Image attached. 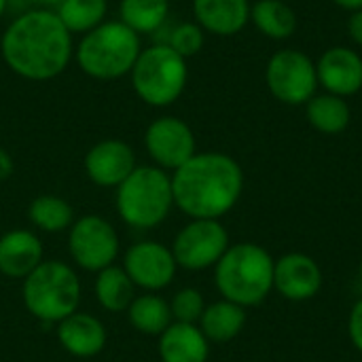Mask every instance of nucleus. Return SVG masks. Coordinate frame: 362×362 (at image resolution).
Listing matches in <instances>:
<instances>
[{"label": "nucleus", "mask_w": 362, "mask_h": 362, "mask_svg": "<svg viewBox=\"0 0 362 362\" xmlns=\"http://www.w3.org/2000/svg\"><path fill=\"white\" fill-rule=\"evenodd\" d=\"M0 51L4 64L28 81L55 78L74 55L72 34L49 8H32L15 17L2 34Z\"/></svg>", "instance_id": "f257e3e1"}, {"label": "nucleus", "mask_w": 362, "mask_h": 362, "mask_svg": "<svg viewBox=\"0 0 362 362\" xmlns=\"http://www.w3.org/2000/svg\"><path fill=\"white\" fill-rule=\"evenodd\" d=\"M244 172L225 153H195L172 174L174 206L191 218H221L240 199Z\"/></svg>", "instance_id": "f03ea898"}, {"label": "nucleus", "mask_w": 362, "mask_h": 362, "mask_svg": "<svg viewBox=\"0 0 362 362\" xmlns=\"http://www.w3.org/2000/svg\"><path fill=\"white\" fill-rule=\"evenodd\" d=\"M276 261L259 244L229 246L214 265V280L218 293L242 308L259 305L274 288Z\"/></svg>", "instance_id": "7ed1b4c3"}, {"label": "nucleus", "mask_w": 362, "mask_h": 362, "mask_svg": "<svg viewBox=\"0 0 362 362\" xmlns=\"http://www.w3.org/2000/svg\"><path fill=\"white\" fill-rule=\"evenodd\" d=\"M140 51V36L119 19L104 21L83 34L74 49V59L87 76L112 81L132 72Z\"/></svg>", "instance_id": "20e7f679"}, {"label": "nucleus", "mask_w": 362, "mask_h": 362, "mask_svg": "<svg viewBox=\"0 0 362 362\" xmlns=\"http://www.w3.org/2000/svg\"><path fill=\"white\" fill-rule=\"evenodd\" d=\"M25 310L40 322L57 325L78 312L81 280L64 261H42L21 286Z\"/></svg>", "instance_id": "39448f33"}, {"label": "nucleus", "mask_w": 362, "mask_h": 362, "mask_svg": "<svg viewBox=\"0 0 362 362\" xmlns=\"http://www.w3.org/2000/svg\"><path fill=\"white\" fill-rule=\"evenodd\" d=\"M172 208V176L157 165H136V170L117 187L119 216L134 229H153L161 225Z\"/></svg>", "instance_id": "423d86ee"}, {"label": "nucleus", "mask_w": 362, "mask_h": 362, "mask_svg": "<svg viewBox=\"0 0 362 362\" xmlns=\"http://www.w3.org/2000/svg\"><path fill=\"white\" fill-rule=\"evenodd\" d=\"M132 87L136 95L155 108L174 104L189 81V66L170 45H153L142 49L132 68Z\"/></svg>", "instance_id": "0eeeda50"}, {"label": "nucleus", "mask_w": 362, "mask_h": 362, "mask_svg": "<svg viewBox=\"0 0 362 362\" xmlns=\"http://www.w3.org/2000/svg\"><path fill=\"white\" fill-rule=\"evenodd\" d=\"M269 93L286 106H305L318 91L316 62L299 49L276 51L265 66Z\"/></svg>", "instance_id": "6e6552de"}, {"label": "nucleus", "mask_w": 362, "mask_h": 362, "mask_svg": "<svg viewBox=\"0 0 362 362\" xmlns=\"http://www.w3.org/2000/svg\"><path fill=\"white\" fill-rule=\"evenodd\" d=\"M119 233L106 218L87 214L72 223L68 233V250L72 261L87 272H102L115 265L119 257Z\"/></svg>", "instance_id": "1a4fd4ad"}, {"label": "nucleus", "mask_w": 362, "mask_h": 362, "mask_svg": "<svg viewBox=\"0 0 362 362\" xmlns=\"http://www.w3.org/2000/svg\"><path fill=\"white\" fill-rule=\"evenodd\" d=\"M229 248V233L216 218H193L185 225L172 244L178 267L202 272L221 261Z\"/></svg>", "instance_id": "9d476101"}, {"label": "nucleus", "mask_w": 362, "mask_h": 362, "mask_svg": "<svg viewBox=\"0 0 362 362\" xmlns=\"http://www.w3.org/2000/svg\"><path fill=\"white\" fill-rule=\"evenodd\" d=\"M144 146L148 157L161 170H178L195 153V134L187 121L178 117H159L144 132Z\"/></svg>", "instance_id": "9b49d317"}, {"label": "nucleus", "mask_w": 362, "mask_h": 362, "mask_svg": "<svg viewBox=\"0 0 362 362\" xmlns=\"http://www.w3.org/2000/svg\"><path fill=\"white\" fill-rule=\"evenodd\" d=\"M123 269L127 272L136 288L157 293L172 284L178 265L172 255V248L161 242L142 240L129 246V250L125 252Z\"/></svg>", "instance_id": "f8f14e48"}, {"label": "nucleus", "mask_w": 362, "mask_h": 362, "mask_svg": "<svg viewBox=\"0 0 362 362\" xmlns=\"http://www.w3.org/2000/svg\"><path fill=\"white\" fill-rule=\"evenodd\" d=\"M316 72L325 93L350 98L362 89V55L356 49L344 45L327 49L316 62Z\"/></svg>", "instance_id": "ddd939ff"}, {"label": "nucleus", "mask_w": 362, "mask_h": 362, "mask_svg": "<svg viewBox=\"0 0 362 362\" xmlns=\"http://www.w3.org/2000/svg\"><path fill=\"white\" fill-rule=\"evenodd\" d=\"M136 170L134 148L123 140H102L85 155V172L98 187L117 189Z\"/></svg>", "instance_id": "4468645a"}, {"label": "nucleus", "mask_w": 362, "mask_h": 362, "mask_svg": "<svg viewBox=\"0 0 362 362\" xmlns=\"http://www.w3.org/2000/svg\"><path fill=\"white\" fill-rule=\"evenodd\" d=\"M274 286L282 297L291 301H308L318 295L322 286V272L312 257L291 252L276 263Z\"/></svg>", "instance_id": "2eb2a0df"}, {"label": "nucleus", "mask_w": 362, "mask_h": 362, "mask_svg": "<svg viewBox=\"0 0 362 362\" xmlns=\"http://www.w3.org/2000/svg\"><path fill=\"white\" fill-rule=\"evenodd\" d=\"M45 261L42 242L34 231L13 229L0 235V274L23 280Z\"/></svg>", "instance_id": "dca6fc26"}, {"label": "nucleus", "mask_w": 362, "mask_h": 362, "mask_svg": "<svg viewBox=\"0 0 362 362\" xmlns=\"http://www.w3.org/2000/svg\"><path fill=\"white\" fill-rule=\"evenodd\" d=\"M106 327L93 314L74 312L62 322H57L59 346L76 358L98 356L106 348Z\"/></svg>", "instance_id": "f3484780"}, {"label": "nucleus", "mask_w": 362, "mask_h": 362, "mask_svg": "<svg viewBox=\"0 0 362 362\" xmlns=\"http://www.w3.org/2000/svg\"><path fill=\"white\" fill-rule=\"evenodd\" d=\"M250 0H193L195 23L214 36H235L250 23Z\"/></svg>", "instance_id": "a211bd4d"}, {"label": "nucleus", "mask_w": 362, "mask_h": 362, "mask_svg": "<svg viewBox=\"0 0 362 362\" xmlns=\"http://www.w3.org/2000/svg\"><path fill=\"white\" fill-rule=\"evenodd\" d=\"M210 354V341L197 325L172 322L159 335L161 362H206Z\"/></svg>", "instance_id": "6ab92c4d"}, {"label": "nucleus", "mask_w": 362, "mask_h": 362, "mask_svg": "<svg viewBox=\"0 0 362 362\" xmlns=\"http://www.w3.org/2000/svg\"><path fill=\"white\" fill-rule=\"evenodd\" d=\"M250 23L272 40H286L299 28L295 8L284 0H257L250 8Z\"/></svg>", "instance_id": "aec40b11"}, {"label": "nucleus", "mask_w": 362, "mask_h": 362, "mask_svg": "<svg viewBox=\"0 0 362 362\" xmlns=\"http://www.w3.org/2000/svg\"><path fill=\"white\" fill-rule=\"evenodd\" d=\"M93 295L95 301L106 312H127L132 301L136 299V284L123 269V265H110L95 274L93 282Z\"/></svg>", "instance_id": "412c9836"}, {"label": "nucleus", "mask_w": 362, "mask_h": 362, "mask_svg": "<svg viewBox=\"0 0 362 362\" xmlns=\"http://www.w3.org/2000/svg\"><path fill=\"white\" fill-rule=\"evenodd\" d=\"M244 325H246V310L227 299L206 305L199 318L202 333L206 335L208 341H216V344L235 339L242 333Z\"/></svg>", "instance_id": "4be33fe9"}, {"label": "nucleus", "mask_w": 362, "mask_h": 362, "mask_svg": "<svg viewBox=\"0 0 362 362\" xmlns=\"http://www.w3.org/2000/svg\"><path fill=\"white\" fill-rule=\"evenodd\" d=\"M305 117L314 129L320 134L337 136L348 129L352 110L346 98L333 95V93H316L305 104Z\"/></svg>", "instance_id": "5701e85b"}, {"label": "nucleus", "mask_w": 362, "mask_h": 362, "mask_svg": "<svg viewBox=\"0 0 362 362\" xmlns=\"http://www.w3.org/2000/svg\"><path fill=\"white\" fill-rule=\"evenodd\" d=\"M127 320L129 325L142 333V335H151V337H159L172 322V310L170 303L155 295V293H146V295H138L132 305L127 308Z\"/></svg>", "instance_id": "b1692460"}, {"label": "nucleus", "mask_w": 362, "mask_h": 362, "mask_svg": "<svg viewBox=\"0 0 362 362\" xmlns=\"http://www.w3.org/2000/svg\"><path fill=\"white\" fill-rule=\"evenodd\" d=\"M28 218L40 231L62 233L72 227L74 210L66 199L57 195H38L28 206Z\"/></svg>", "instance_id": "393cba45"}, {"label": "nucleus", "mask_w": 362, "mask_h": 362, "mask_svg": "<svg viewBox=\"0 0 362 362\" xmlns=\"http://www.w3.org/2000/svg\"><path fill=\"white\" fill-rule=\"evenodd\" d=\"M119 13L121 21L138 36L153 34L165 23L170 15V0H121Z\"/></svg>", "instance_id": "a878e982"}, {"label": "nucleus", "mask_w": 362, "mask_h": 362, "mask_svg": "<svg viewBox=\"0 0 362 362\" xmlns=\"http://www.w3.org/2000/svg\"><path fill=\"white\" fill-rule=\"evenodd\" d=\"M108 0H64L55 13L70 34H87L104 23Z\"/></svg>", "instance_id": "bb28decb"}, {"label": "nucleus", "mask_w": 362, "mask_h": 362, "mask_svg": "<svg viewBox=\"0 0 362 362\" xmlns=\"http://www.w3.org/2000/svg\"><path fill=\"white\" fill-rule=\"evenodd\" d=\"M204 42H206V32L202 30V25L195 21H185L172 28L165 45H170L185 59H189L204 49Z\"/></svg>", "instance_id": "cd10ccee"}, {"label": "nucleus", "mask_w": 362, "mask_h": 362, "mask_svg": "<svg viewBox=\"0 0 362 362\" xmlns=\"http://www.w3.org/2000/svg\"><path fill=\"white\" fill-rule=\"evenodd\" d=\"M170 310H172L174 322L195 325V322H199V318L206 310V303H204V297L197 288H182L174 295Z\"/></svg>", "instance_id": "c85d7f7f"}, {"label": "nucleus", "mask_w": 362, "mask_h": 362, "mask_svg": "<svg viewBox=\"0 0 362 362\" xmlns=\"http://www.w3.org/2000/svg\"><path fill=\"white\" fill-rule=\"evenodd\" d=\"M348 331H350V339L352 344L356 346V350L362 352V299L352 308V314H350V325H348Z\"/></svg>", "instance_id": "c756f323"}, {"label": "nucleus", "mask_w": 362, "mask_h": 362, "mask_svg": "<svg viewBox=\"0 0 362 362\" xmlns=\"http://www.w3.org/2000/svg\"><path fill=\"white\" fill-rule=\"evenodd\" d=\"M348 34H350L352 42L362 49V8L350 13V17H348Z\"/></svg>", "instance_id": "7c9ffc66"}, {"label": "nucleus", "mask_w": 362, "mask_h": 362, "mask_svg": "<svg viewBox=\"0 0 362 362\" xmlns=\"http://www.w3.org/2000/svg\"><path fill=\"white\" fill-rule=\"evenodd\" d=\"M13 170H15L13 157L4 148H0V182L6 180V178H11L13 176Z\"/></svg>", "instance_id": "2f4dec72"}, {"label": "nucleus", "mask_w": 362, "mask_h": 362, "mask_svg": "<svg viewBox=\"0 0 362 362\" xmlns=\"http://www.w3.org/2000/svg\"><path fill=\"white\" fill-rule=\"evenodd\" d=\"M339 8H344V11H350V13H354V11H361L362 8V0H333Z\"/></svg>", "instance_id": "473e14b6"}, {"label": "nucleus", "mask_w": 362, "mask_h": 362, "mask_svg": "<svg viewBox=\"0 0 362 362\" xmlns=\"http://www.w3.org/2000/svg\"><path fill=\"white\" fill-rule=\"evenodd\" d=\"M28 2H32V4H36L38 8H57L64 0H28Z\"/></svg>", "instance_id": "72a5a7b5"}, {"label": "nucleus", "mask_w": 362, "mask_h": 362, "mask_svg": "<svg viewBox=\"0 0 362 362\" xmlns=\"http://www.w3.org/2000/svg\"><path fill=\"white\" fill-rule=\"evenodd\" d=\"M6 6H8V0H0V17L4 15V11H6Z\"/></svg>", "instance_id": "f704fd0d"}, {"label": "nucleus", "mask_w": 362, "mask_h": 362, "mask_svg": "<svg viewBox=\"0 0 362 362\" xmlns=\"http://www.w3.org/2000/svg\"><path fill=\"white\" fill-rule=\"evenodd\" d=\"M361 280H362V261H361Z\"/></svg>", "instance_id": "c9c22d12"}]
</instances>
